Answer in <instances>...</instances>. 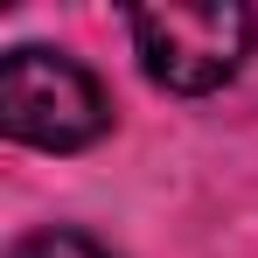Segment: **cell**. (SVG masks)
<instances>
[{"label": "cell", "instance_id": "1", "mask_svg": "<svg viewBox=\"0 0 258 258\" xmlns=\"http://www.w3.org/2000/svg\"><path fill=\"white\" fill-rule=\"evenodd\" d=\"M140 70L161 91L203 98V91L230 84L251 56L258 14L244 0H168V7H133L126 14Z\"/></svg>", "mask_w": 258, "mask_h": 258}, {"label": "cell", "instance_id": "3", "mask_svg": "<svg viewBox=\"0 0 258 258\" xmlns=\"http://www.w3.org/2000/svg\"><path fill=\"white\" fill-rule=\"evenodd\" d=\"M7 258H112L98 237H84V230H35V237H21Z\"/></svg>", "mask_w": 258, "mask_h": 258}, {"label": "cell", "instance_id": "2", "mask_svg": "<svg viewBox=\"0 0 258 258\" xmlns=\"http://www.w3.org/2000/svg\"><path fill=\"white\" fill-rule=\"evenodd\" d=\"M0 126L21 147L77 154L91 140H105L112 98H105V84L91 77L77 56L21 42V49H7V63H0Z\"/></svg>", "mask_w": 258, "mask_h": 258}]
</instances>
